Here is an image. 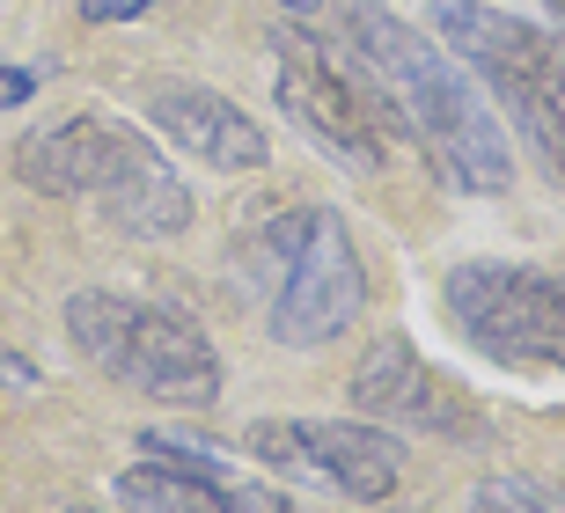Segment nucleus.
Returning <instances> with one entry per match:
<instances>
[{
	"label": "nucleus",
	"mask_w": 565,
	"mask_h": 513,
	"mask_svg": "<svg viewBox=\"0 0 565 513\" xmlns=\"http://www.w3.org/2000/svg\"><path fill=\"white\" fill-rule=\"evenodd\" d=\"M0 382H15V389H38V367H22L15 352L0 345Z\"/></svg>",
	"instance_id": "obj_17"
},
{
	"label": "nucleus",
	"mask_w": 565,
	"mask_h": 513,
	"mask_svg": "<svg viewBox=\"0 0 565 513\" xmlns=\"http://www.w3.org/2000/svg\"><path fill=\"white\" fill-rule=\"evenodd\" d=\"M118 506L126 513H228V484L177 470V462H140V470H118Z\"/></svg>",
	"instance_id": "obj_11"
},
{
	"label": "nucleus",
	"mask_w": 565,
	"mask_h": 513,
	"mask_svg": "<svg viewBox=\"0 0 565 513\" xmlns=\"http://www.w3.org/2000/svg\"><path fill=\"white\" fill-rule=\"evenodd\" d=\"M126 140L132 125H110L96 110H66V118H44L30 125L15 147H8V162L30 191L44 199H104L118 162H126Z\"/></svg>",
	"instance_id": "obj_9"
},
{
	"label": "nucleus",
	"mask_w": 565,
	"mask_h": 513,
	"mask_svg": "<svg viewBox=\"0 0 565 513\" xmlns=\"http://www.w3.org/2000/svg\"><path fill=\"white\" fill-rule=\"evenodd\" d=\"M345 44H353L367 74L390 88L404 132L440 162V177L456 191H507L514 184V147L507 125L492 110V96L478 88V74L440 52L434 38H419L404 15H390L382 0H353L345 15Z\"/></svg>",
	"instance_id": "obj_1"
},
{
	"label": "nucleus",
	"mask_w": 565,
	"mask_h": 513,
	"mask_svg": "<svg viewBox=\"0 0 565 513\" xmlns=\"http://www.w3.org/2000/svg\"><path fill=\"white\" fill-rule=\"evenodd\" d=\"M243 448L265 470L331 484L353 506H382L404 484V440L382 426H353V418H257L243 432Z\"/></svg>",
	"instance_id": "obj_7"
},
{
	"label": "nucleus",
	"mask_w": 565,
	"mask_h": 513,
	"mask_svg": "<svg viewBox=\"0 0 565 513\" xmlns=\"http://www.w3.org/2000/svg\"><path fill=\"white\" fill-rule=\"evenodd\" d=\"M470 513H565V506H551L529 477H484L470 492Z\"/></svg>",
	"instance_id": "obj_13"
},
{
	"label": "nucleus",
	"mask_w": 565,
	"mask_h": 513,
	"mask_svg": "<svg viewBox=\"0 0 565 513\" xmlns=\"http://www.w3.org/2000/svg\"><path fill=\"white\" fill-rule=\"evenodd\" d=\"M147 125H154L177 154H199L206 169H265L273 162L265 125H257L243 103H228L221 88H199V82H162L147 96Z\"/></svg>",
	"instance_id": "obj_10"
},
{
	"label": "nucleus",
	"mask_w": 565,
	"mask_h": 513,
	"mask_svg": "<svg viewBox=\"0 0 565 513\" xmlns=\"http://www.w3.org/2000/svg\"><path fill=\"white\" fill-rule=\"evenodd\" d=\"M228 513H294V499L265 492V484H228Z\"/></svg>",
	"instance_id": "obj_14"
},
{
	"label": "nucleus",
	"mask_w": 565,
	"mask_h": 513,
	"mask_svg": "<svg viewBox=\"0 0 565 513\" xmlns=\"http://www.w3.org/2000/svg\"><path fill=\"white\" fill-rule=\"evenodd\" d=\"M154 0H82V22H132V15H147Z\"/></svg>",
	"instance_id": "obj_15"
},
{
	"label": "nucleus",
	"mask_w": 565,
	"mask_h": 513,
	"mask_svg": "<svg viewBox=\"0 0 565 513\" xmlns=\"http://www.w3.org/2000/svg\"><path fill=\"white\" fill-rule=\"evenodd\" d=\"M66 513H104V506H66Z\"/></svg>",
	"instance_id": "obj_20"
},
{
	"label": "nucleus",
	"mask_w": 565,
	"mask_h": 513,
	"mask_svg": "<svg viewBox=\"0 0 565 513\" xmlns=\"http://www.w3.org/2000/svg\"><path fill=\"white\" fill-rule=\"evenodd\" d=\"M273 82H279V110L338 169L375 177L390 162V140L404 132V118L345 38H316V30H294V22L273 30Z\"/></svg>",
	"instance_id": "obj_5"
},
{
	"label": "nucleus",
	"mask_w": 565,
	"mask_h": 513,
	"mask_svg": "<svg viewBox=\"0 0 565 513\" xmlns=\"http://www.w3.org/2000/svg\"><path fill=\"white\" fill-rule=\"evenodd\" d=\"M353 404L367 410V418H382V426L397 432H434V440H462V432L478 426V404L448 382V374H434L419 360V345L404 338V330H382L375 345L360 352L353 367Z\"/></svg>",
	"instance_id": "obj_8"
},
{
	"label": "nucleus",
	"mask_w": 565,
	"mask_h": 513,
	"mask_svg": "<svg viewBox=\"0 0 565 513\" xmlns=\"http://www.w3.org/2000/svg\"><path fill=\"white\" fill-rule=\"evenodd\" d=\"M440 301H448V323L462 330V345L484 352L492 367L565 374V271L470 257L448 271Z\"/></svg>",
	"instance_id": "obj_6"
},
{
	"label": "nucleus",
	"mask_w": 565,
	"mask_h": 513,
	"mask_svg": "<svg viewBox=\"0 0 565 513\" xmlns=\"http://www.w3.org/2000/svg\"><path fill=\"white\" fill-rule=\"evenodd\" d=\"M140 448H154V462H177V470H199L213 484H228V455H213V440H191V432H140Z\"/></svg>",
	"instance_id": "obj_12"
},
{
	"label": "nucleus",
	"mask_w": 565,
	"mask_h": 513,
	"mask_svg": "<svg viewBox=\"0 0 565 513\" xmlns=\"http://www.w3.org/2000/svg\"><path fill=\"white\" fill-rule=\"evenodd\" d=\"M434 30L478 74L492 110L514 118V132L536 147V162L565 184V30L507 15L492 0H434Z\"/></svg>",
	"instance_id": "obj_3"
},
{
	"label": "nucleus",
	"mask_w": 565,
	"mask_h": 513,
	"mask_svg": "<svg viewBox=\"0 0 565 513\" xmlns=\"http://www.w3.org/2000/svg\"><path fill=\"white\" fill-rule=\"evenodd\" d=\"M66 338L96 374L154 396V404L213 410V396H221V352L177 308L132 301V293H110V287H82L66 301Z\"/></svg>",
	"instance_id": "obj_4"
},
{
	"label": "nucleus",
	"mask_w": 565,
	"mask_h": 513,
	"mask_svg": "<svg viewBox=\"0 0 565 513\" xmlns=\"http://www.w3.org/2000/svg\"><path fill=\"white\" fill-rule=\"evenodd\" d=\"M30 88H38V74H30V66H0V110L30 103Z\"/></svg>",
	"instance_id": "obj_16"
},
{
	"label": "nucleus",
	"mask_w": 565,
	"mask_h": 513,
	"mask_svg": "<svg viewBox=\"0 0 565 513\" xmlns=\"http://www.w3.org/2000/svg\"><path fill=\"white\" fill-rule=\"evenodd\" d=\"M279 8H287V15H316V8H323V0H279Z\"/></svg>",
	"instance_id": "obj_18"
},
{
	"label": "nucleus",
	"mask_w": 565,
	"mask_h": 513,
	"mask_svg": "<svg viewBox=\"0 0 565 513\" xmlns=\"http://www.w3.org/2000/svg\"><path fill=\"white\" fill-rule=\"evenodd\" d=\"M544 8H551V15H558V22H565V0H544Z\"/></svg>",
	"instance_id": "obj_19"
},
{
	"label": "nucleus",
	"mask_w": 565,
	"mask_h": 513,
	"mask_svg": "<svg viewBox=\"0 0 565 513\" xmlns=\"http://www.w3.org/2000/svg\"><path fill=\"white\" fill-rule=\"evenodd\" d=\"M228 279L265 293V323H273L279 345H331L338 330H353L360 301H367L353 227L338 221L331 205L273 213V221L243 243Z\"/></svg>",
	"instance_id": "obj_2"
}]
</instances>
